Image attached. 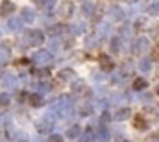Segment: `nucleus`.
I'll return each instance as SVG.
<instances>
[{
  "instance_id": "obj_7",
  "label": "nucleus",
  "mask_w": 159,
  "mask_h": 142,
  "mask_svg": "<svg viewBox=\"0 0 159 142\" xmlns=\"http://www.w3.org/2000/svg\"><path fill=\"white\" fill-rule=\"evenodd\" d=\"M128 116V109H124V113H119V118H126Z\"/></svg>"
},
{
  "instance_id": "obj_4",
  "label": "nucleus",
  "mask_w": 159,
  "mask_h": 142,
  "mask_svg": "<svg viewBox=\"0 0 159 142\" xmlns=\"http://www.w3.org/2000/svg\"><path fill=\"white\" fill-rule=\"evenodd\" d=\"M152 59L154 61H159V42H157V46L154 48V52H152Z\"/></svg>"
},
{
  "instance_id": "obj_8",
  "label": "nucleus",
  "mask_w": 159,
  "mask_h": 142,
  "mask_svg": "<svg viewBox=\"0 0 159 142\" xmlns=\"http://www.w3.org/2000/svg\"><path fill=\"white\" fill-rule=\"evenodd\" d=\"M50 142H61V137H52Z\"/></svg>"
},
{
  "instance_id": "obj_1",
  "label": "nucleus",
  "mask_w": 159,
  "mask_h": 142,
  "mask_svg": "<svg viewBox=\"0 0 159 142\" xmlns=\"http://www.w3.org/2000/svg\"><path fill=\"white\" fill-rule=\"evenodd\" d=\"M100 67H102L104 70H111V69H113V61H111L107 55H100Z\"/></svg>"
},
{
  "instance_id": "obj_3",
  "label": "nucleus",
  "mask_w": 159,
  "mask_h": 142,
  "mask_svg": "<svg viewBox=\"0 0 159 142\" xmlns=\"http://www.w3.org/2000/svg\"><path fill=\"white\" fill-rule=\"evenodd\" d=\"M30 104H32V105H41V98L37 94H32V96H30Z\"/></svg>"
},
{
  "instance_id": "obj_5",
  "label": "nucleus",
  "mask_w": 159,
  "mask_h": 142,
  "mask_svg": "<svg viewBox=\"0 0 159 142\" xmlns=\"http://www.w3.org/2000/svg\"><path fill=\"white\" fill-rule=\"evenodd\" d=\"M2 7H4V9H2V13H9V11H11V4H9V2H4V6H2Z\"/></svg>"
},
{
  "instance_id": "obj_6",
  "label": "nucleus",
  "mask_w": 159,
  "mask_h": 142,
  "mask_svg": "<svg viewBox=\"0 0 159 142\" xmlns=\"http://www.w3.org/2000/svg\"><path fill=\"white\" fill-rule=\"evenodd\" d=\"M144 85H146V81H144V79H137V81H135V89H143Z\"/></svg>"
},
{
  "instance_id": "obj_2",
  "label": "nucleus",
  "mask_w": 159,
  "mask_h": 142,
  "mask_svg": "<svg viewBox=\"0 0 159 142\" xmlns=\"http://www.w3.org/2000/svg\"><path fill=\"white\" fill-rule=\"evenodd\" d=\"M135 127L137 129H146V120L143 116H135Z\"/></svg>"
}]
</instances>
